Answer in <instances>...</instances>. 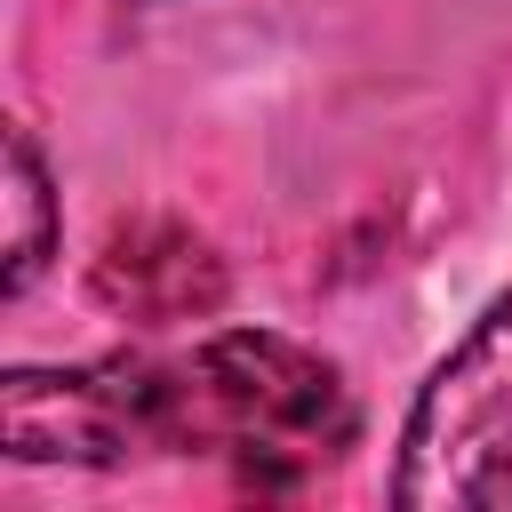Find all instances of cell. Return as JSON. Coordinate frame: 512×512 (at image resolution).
Wrapping results in <instances>:
<instances>
[{"label":"cell","mask_w":512,"mask_h":512,"mask_svg":"<svg viewBox=\"0 0 512 512\" xmlns=\"http://www.w3.org/2000/svg\"><path fill=\"white\" fill-rule=\"evenodd\" d=\"M176 376H184V448H200V440L232 448L272 488L344 456L360 432L344 376L272 328H232V336L200 344V360Z\"/></svg>","instance_id":"obj_1"},{"label":"cell","mask_w":512,"mask_h":512,"mask_svg":"<svg viewBox=\"0 0 512 512\" xmlns=\"http://www.w3.org/2000/svg\"><path fill=\"white\" fill-rule=\"evenodd\" d=\"M392 504L408 512H512V296L488 304V320L464 336L456 360L424 384Z\"/></svg>","instance_id":"obj_2"},{"label":"cell","mask_w":512,"mask_h":512,"mask_svg":"<svg viewBox=\"0 0 512 512\" xmlns=\"http://www.w3.org/2000/svg\"><path fill=\"white\" fill-rule=\"evenodd\" d=\"M0 440L24 464H128L136 448H184V376L152 360L8 368Z\"/></svg>","instance_id":"obj_3"},{"label":"cell","mask_w":512,"mask_h":512,"mask_svg":"<svg viewBox=\"0 0 512 512\" xmlns=\"http://www.w3.org/2000/svg\"><path fill=\"white\" fill-rule=\"evenodd\" d=\"M96 296L128 320H200L224 304V264L200 232L168 216H136L96 256Z\"/></svg>","instance_id":"obj_4"},{"label":"cell","mask_w":512,"mask_h":512,"mask_svg":"<svg viewBox=\"0 0 512 512\" xmlns=\"http://www.w3.org/2000/svg\"><path fill=\"white\" fill-rule=\"evenodd\" d=\"M8 296L16 288H32V272L48 264V248H56V200H48V168H40V152H32V136L24 128H8Z\"/></svg>","instance_id":"obj_5"}]
</instances>
